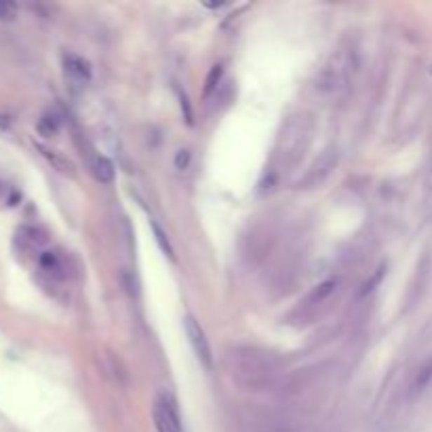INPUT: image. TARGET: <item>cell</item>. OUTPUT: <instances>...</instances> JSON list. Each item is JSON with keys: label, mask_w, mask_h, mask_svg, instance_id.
Returning a JSON list of instances; mask_svg holds the SVG:
<instances>
[{"label": "cell", "mask_w": 432, "mask_h": 432, "mask_svg": "<svg viewBox=\"0 0 432 432\" xmlns=\"http://www.w3.org/2000/svg\"><path fill=\"white\" fill-rule=\"evenodd\" d=\"M356 70V58L350 51H337L329 58V62L323 66L318 79H316V89L320 93L333 95L339 93L348 87L352 74Z\"/></svg>", "instance_id": "obj_1"}, {"label": "cell", "mask_w": 432, "mask_h": 432, "mask_svg": "<svg viewBox=\"0 0 432 432\" xmlns=\"http://www.w3.org/2000/svg\"><path fill=\"white\" fill-rule=\"evenodd\" d=\"M310 140V123L306 116H295L287 123L278 140V156L285 161H295L304 154Z\"/></svg>", "instance_id": "obj_2"}, {"label": "cell", "mask_w": 432, "mask_h": 432, "mask_svg": "<svg viewBox=\"0 0 432 432\" xmlns=\"http://www.w3.org/2000/svg\"><path fill=\"white\" fill-rule=\"evenodd\" d=\"M152 415H154V426H156L158 432H184L180 411H177V405H175L173 396L161 394L154 403Z\"/></svg>", "instance_id": "obj_3"}, {"label": "cell", "mask_w": 432, "mask_h": 432, "mask_svg": "<svg viewBox=\"0 0 432 432\" xmlns=\"http://www.w3.org/2000/svg\"><path fill=\"white\" fill-rule=\"evenodd\" d=\"M184 329H186L188 342H190V346H192L196 358L201 360V365H203L205 369H211V367H213V354H211V346H209V339H207V335H205L201 323H198L192 314H188V316L184 318Z\"/></svg>", "instance_id": "obj_4"}, {"label": "cell", "mask_w": 432, "mask_h": 432, "mask_svg": "<svg viewBox=\"0 0 432 432\" xmlns=\"http://www.w3.org/2000/svg\"><path fill=\"white\" fill-rule=\"evenodd\" d=\"M64 72L79 85L91 83V64L76 53H64Z\"/></svg>", "instance_id": "obj_5"}, {"label": "cell", "mask_w": 432, "mask_h": 432, "mask_svg": "<svg viewBox=\"0 0 432 432\" xmlns=\"http://www.w3.org/2000/svg\"><path fill=\"white\" fill-rule=\"evenodd\" d=\"M335 163H337V150H327L312 167H310V171L306 173V177H304V184L306 186H316L318 182H323L327 175H329V171L335 167Z\"/></svg>", "instance_id": "obj_6"}, {"label": "cell", "mask_w": 432, "mask_h": 432, "mask_svg": "<svg viewBox=\"0 0 432 432\" xmlns=\"http://www.w3.org/2000/svg\"><path fill=\"white\" fill-rule=\"evenodd\" d=\"M39 152L53 165V169H58L60 173L64 175H74V165L70 163V158H66L64 154L51 150V148H45V146H39Z\"/></svg>", "instance_id": "obj_7"}, {"label": "cell", "mask_w": 432, "mask_h": 432, "mask_svg": "<svg viewBox=\"0 0 432 432\" xmlns=\"http://www.w3.org/2000/svg\"><path fill=\"white\" fill-rule=\"evenodd\" d=\"M93 175L100 184H112L114 182V165L106 156H95L93 161Z\"/></svg>", "instance_id": "obj_8"}, {"label": "cell", "mask_w": 432, "mask_h": 432, "mask_svg": "<svg viewBox=\"0 0 432 432\" xmlns=\"http://www.w3.org/2000/svg\"><path fill=\"white\" fill-rule=\"evenodd\" d=\"M60 127H62V121L55 112H47L39 121V133L45 135V137H53L60 131Z\"/></svg>", "instance_id": "obj_9"}, {"label": "cell", "mask_w": 432, "mask_h": 432, "mask_svg": "<svg viewBox=\"0 0 432 432\" xmlns=\"http://www.w3.org/2000/svg\"><path fill=\"white\" fill-rule=\"evenodd\" d=\"M432 384V358L417 371V375H415V382H413V390L415 392H421L426 386H430Z\"/></svg>", "instance_id": "obj_10"}, {"label": "cell", "mask_w": 432, "mask_h": 432, "mask_svg": "<svg viewBox=\"0 0 432 432\" xmlns=\"http://www.w3.org/2000/svg\"><path fill=\"white\" fill-rule=\"evenodd\" d=\"M41 268H43L45 272L58 276L60 270H62V262H60V257H58L53 251H45V253L41 255Z\"/></svg>", "instance_id": "obj_11"}, {"label": "cell", "mask_w": 432, "mask_h": 432, "mask_svg": "<svg viewBox=\"0 0 432 432\" xmlns=\"http://www.w3.org/2000/svg\"><path fill=\"white\" fill-rule=\"evenodd\" d=\"M20 241H24L28 247H41L47 238H45V234H43L41 230H36V228H24V230L20 232Z\"/></svg>", "instance_id": "obj_12"}, {"label": "cell", "mask_w": 432, "mask_h": 432, "mask_svg": "<svg viewBox=\"0 0 432 432\" xmlns=\"http://www.w3.org/2000/svg\"><path fill=\"white\" fill-rule=\"evenodd\" d=\"M152 230H154V238H156V243H158L161 251H163L165 255H169L171 259H175V255H173V247H171V243L167 241L165 232H163L156 224H152Z\"/></svg>", "instance_id": "obj_13"}, {"label": "cell", "mask_w": 432, "mask_h": 432, "mask_svg": "<svg viewBox=\"0 0 432 432\" xmlns=\"http://www.w3.org/2000/svg\"><path fill=\"white\" fill-rule=\"evenodd\" d=\"M222 76H224V68H222V66H213L211 72H209V76H207V83H205V93H207V95L217 87V83L222 81Z\"/></svg>", "instance_id": "obj_14"}, {"label": "cell", "mask_w": 432, "mask_h": 432, "mask_svg": "<svg viewBox=\"0 0 432 432\" xmlns=\"http://www.w3.org/2000/svg\"><path fill=\"white\" fill-rule=\"evenodd\" d=\"M15 18H18V5H13V3H0V20L11 22Z\"/></svg>", "instance_id": "obj_15"}, {"label": "cell", "mask_w": 432, "mask_h": 432, "mask_svg": "<svg viewBox=\"0 0 432 432\" xmlns=\"http://www.w3.org/2000/svg\"><path fill=\"white\" fill-rule=\"evenodd\" d=\"M188 165H190V150H180L175 156V167L180 171H184V169H188Z\"/></svg>", "instance_id": "obj_16"}, {"label": "cell", "mask_w": 432, "mask_h": 432, "mask_svg": "<svg viewBox=\"0 0 432 432\" xmlns=\"http://www.w3.org/2000/svg\"><path fill=\"white\" fill-rule=\"evenodd\" d=\"M9 201V186L5 182H0V203Z\"/></svg>", "instance_id": "obj_17"}]
</instances>
